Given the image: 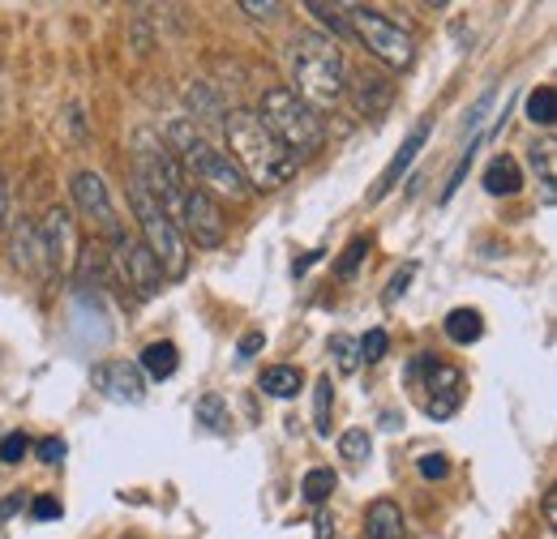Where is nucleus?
I'll use <instances>...</instances> for the list:
<instances>
[{
    "instance_id": "f257e3e1",
    "label": "nucleus",
    "mask_w": 557,
    "mask_h": 539,
    "mask_svg": "<svg viewBox=\"0 0 557 539\" xmlns=\"http://www.w3.org/2000/svg\"><path fill=\"white\" fill-rule=\"evenodd\" d=\"M287 73H292V95L300 103H309L313 112L335 108L348 90V61L339 52L335 39L318 35V30H300L287 43Z\"/></svg>"
},
{
    "instance_id": "f03ea898",
    "label": "nucleus",
    "mask_w": 557,
    "mask_h": 539,
    "mask_svg": "<svg viewBox=\"0 0 557 539\" xmlns=\"http://www.w3.org/2000/svg\"><path fill=\"white\" fill-rule=\"evenodd\" d=\"M223 129H227V146H232V163L240 167L245 185H253V189H278V185H287L296 176V159L267 129V121L258 112L236 108L223 121Z\"/></svg>"
},
{
    "instance_id": "7ed1b4c3",
    "label": "nucleus",
    "mask_w": 557,
    "mask_h": 539,
    "mask_svg": "<svg viewBox=\"0 0 557 539\" xmlns=\"http://www.w3.org/2000/svg\"><path fill=\"white\" fill-rule=\"evenodd\" d=\"M163 146L176 154L185 180H194L202 193H210V198L219 193V198H227V202H245V198H249V185H245L240 167L232 163V154L219 150V146H210L207 137L198 134L194 121H172Z\"/></svg>"
},
{
    "instance_id": "20e7f679",
    "label": "nucleus",
    "mask_w": 557,
    "mask_h": 539,
    "mask_svg": "<svg viewBox=\"0 0 557 539\" xmlns=\"http://www.w3.org/2000/svg\"><path fill=\"white\" fill-rule=\"evenodd\" d=\"M129 205H134V218L141 227V245L154 258V266L163 270V278H185L189 274V245H185L181 227L172 223V214L159 205V198L138 176H129Z\"/></svg>"
},
{
    "instance_id": "39448f33",
    "label": "nucleus",
    "mask_w": 557,
    "mask_h": 539,
    "mask_svg": "<svg viewBox=\"0 0 557 539\" xmlns=\"http://www.w3.org/2000/svg\"><path fill=\"white\" fill-rule=\"evenodd\" d=\"M262 121H267V129L287 146V154L292 159H305V154H318L322 150V141H326V125H322V116L309 108V103H300L287 86H271L267 95H262V112H258Z\"/></svg>"
},
{
    "instance_id": "423d86ee",
    "label": "nucleus",
    "mask_w": 557,
    "mask_h": 539,
    "mask_svg": "<svg viewBox=\"0 0 557 539\" xmlns=\"http://www.w3.org/2000/svg\"><path fill=\"white\" fill-rule=\"evenodd\" d=\"M344 17H348L351 39H360L373 61L399 68V73L412 68V61H417L412 35H408L399 22H391L382 9H373V4H344Z\"/></svg>"
},
{
    "instance_id": "0eeeda50",
    "label": "nucleus",
    "mask_w": 557,
    "mask_h": 539,
    "mask_svg": "<svg viewBox=\"0 0 557 539\" xmlns=\"http://www.w3.org/2000/svg\"><path fill=\"white\" fill-rule=\"evenodd\" d=\"M112 245V266H116V278L125 283V287H134L141 300H150V296H159L163 291V270L154 266V258L146 253V245L134 240L129 231H121L116 240H108Z\"/></svg>"
},
{
    "instance_id": "6e6552de",
    "label": "nucleus",
    "mask_w": 557,
    "mask_h": 539,
    "mask_svg": "<svg viewBox=\"0 0 557 539\" xmlns=\"http://www.w3.org/2000/svg\"><path fill=\"white\" fill-rule=\"evenodd\" d=\"M176 227H181V236H189V240L202 245V249H219V245L227 240V218H223V210H219V202H214L210 193H202L198 185H189V193H185V202H181Z\"/></svg>"
},
{
    "instance_id": "1a4fd4ad",
    "label": "nucleus",
    "mask_w": 557,
    "mask_h": 539,
    "mask_svg": "<svg viewBox=\"0 0 557 539\" xmlns=\"http://www.w3.org/2000/svg\"><path fill=\"white\" fill-rule=\"evenodd\" d=\"M73 205H77V214H82L86 223H95V231H103L108 240H116V236L125 231L99 172H77V176H73Z\"/></svg>"
},
{
    "instance_id": "9d476101",
    "label": "nucleus",
    "mask_w": 557,
    "mask_h": 539,
    "mask_svg": "<svg viewBox=\"0 0 557 539\" xmlns=\"http://www.w3.org/2000/svg\"><path fill=\"white\" fill-rule=\"evenodd\" d=\"M39 240H44V253H48V270L57 274H73V262L82 253L77 245V227H73V214L65 205H52L44 227H39Z\"/></svg>"
},
{
    "instance_id": "9b49d317",
    "label": "nucleus",
    "mask_w": 557,
    "mask_h": 539,
    "mask_svg": "<svg viewBox=\"0 0 557 539\" xmlns=\"http://www.w3.org/2000/svg\"><path fill=\"white\" fill-rule=\"evenodd\" d=\"M90 386L116 403H141L146 399V377H141L138 364L129 360H103L90 368Z\"/></svg>"
},
{
    "instance_id": "f8f14e48",
    "label": "nucleus",
    "mask_w": 557,
    "mask_h": 539,
    "mask_svg": "<svg viewBox=\"0 0 557 539\" xmlns=\"http://www.w3.org/2000/svg\"><path fill=\"white\" fill-rule=\"evenodd\" d=\"M463 406V373L450 364H433L424 377V411L433 419H450Z\"/></svg>"
},
{
    "instance_id": "ddd939ff",
    "label": "nucleus",
    "mask_w": 557,
    "mask_h": 539,
    "mask_svg": "<svg viewBox=\"0 0 557 539\" xmlns=\"http://www.w3.org/2000/svg\"><path fill=\"white\" fill-rule=\"evenodd\" d=\"M348 90H351V103L360 116H382L391 103H395V82L386 73H351L348 77ZM344 90V95H348Z\"/></svg>"
},
{
    "instance_id": "4468645a",
    "label": "nucleus",
    "mask_w": 557,
    "mask_h": 539,
    "mask_svg": "<svg viewBox=\"0 0 557 539\" xmlns=\"http://www.w3.org/2000/svg\"><path fill=\"white\" fill-rule=\"evenodd\" d=\"M9 253H13V266L22 270V274H48V253H44L39 227H35L30 218H13Z\"/></svg>"
},
{
    "instance_id": "2eb2a0df",
    "label": "nucleus",
    "mask_w": 557,
    "mask_h": 539,
    "mask_svg": "<svg viewBox=\"0 0 557 539\" xmlns=\"http://www.w3.org/2000/svg\"><path fill=\"white\" fill-rule=\"evenodd\" d=\"M424 141H429V125H417V129L408 134V141L399 146V154L391 159V167L382 172V180H377V189H373V202H382L386 193H395V185L404 180V172L412 167V159L420 154V146H424Z\"/></svg>"
},
{
    "instance_id": "dca6fc26",
    "label": "nucleus",
    "mask_w": 557,
    "mask_h": 539,
    "mask_svg": "<svg viewBox=\"0 0 557 539\" xmlns=\"http://www.w3.org/2000/svg\"><path fill=\"white\" fill-rule=\"evenodd\" d=\"M364 536L369 539H408V523L404 510L395 501H373L364 514Z\"/></svg>"
},
{
    "instance_id": "f3484780",
    "label": "nucleus",
    "mask_w": 557,
    "mask_h": 539,
    "mask_svg": "<svg viewBox=\"0 0 557 539\" xmlns=\"http://www.w3.org/2000/svg\"><path fill=\"white\" fill-rule=\"evenodd\" d=\"M485 189L493 193V198H515V193L523 189V172H519V163H515L510 154H497V159H488Z\"/></svg>"
},
{
    "instance_id": "a211bd4d",
    "label": "nucleus",
    "mask_w": 557,
    "mask_h": 539,
    "mask_svg": "<svg viewBox=\"0 0 557 539\" xmlns=\"http://www.w3.org/2000/svg\"><path fill=\"white\" fill-rule=\"evenodd\" d=\"M271 399H296L300 390H305V373L296 368V364H271V368H262V381H258Z\"/></svg>"
},
{
    "instance_id": "6ab92c4d",
    "label": "nucleus",
    "mask_w": 557,
    "mask_h": 539,
    "mask_svg": "<svg viewBox=\"0 0 557 539\" xmlns=\"http://www.w3.org/2000/svg\"><path fill=\"white\" fill-rule=\"evenodd\" d=\"M176 364H181V351H176V342H150L146 351H141V377H150V381H168L172 373H176Z\"/></svg>"
},
{
    "instance_id": "aec40b11",
    "label": "nucleus",
    "mask_w": 557,
    "mask_h": 539,
    "mask_svg": "<svg viewBox=\"0 0 557 539\" xmlns=\"http://www.w3.org/2000/svg\"><path fill=\"white\" fill-rule=\"evenodd\" d=\"M481 335H485V322H481L476 309H450V313H446V338H450V342L468 347V342H476Z\"/></svg>"
},
{
    "instance_id": "412c9836",
    "label": "nucleus",
    "mask_w": 557,
    "mask_h": 539,
    "mask_svg": "<svg viewBox=\"0 0 557 539\" xmlns=\"http://www.w3.org/2000/svg\"><path fill=\"white\" fill-rule=\"evenodd\" d=\"M335 484H339V475L331 472V467H313V472H305V479H300V497H305V505H326L331 492H335Z\"/></svg>"
},
{
    "instance_id": "4be33fe9",
    "label": "nucleus",
    "mask_w": 557,
    "mask_h": 539,
    "mask_svg": "<svg viewBox=\"0 0 557 539\" xmlns=\"http://www.w3.org/2000/svg\"><path fill=\"white\" fill-rule=\"evenodd\" d=\"M331 411H335V381L331 373L313 381V428L318 437H331Z\"/></svg>"
},
{
    "instance_id": "5701e85b",
    "label": "nucleus",
    "mask_w": 557,
    "mask_h": 539,
    "mask_svg": "<svg viewBox=\"0 0 557 539\" xmlns=\"http://www.w3.org/2000/svg\"><path fill=\"white\" fill-rule=\"evenodd\" d=\"M528 121L532 125H541V129H549L557 121V90L554 86H536L532 95H528Z\"/></svg>"
},
{
    "instance_id": "b1692460",
    "label": "nucleus",
    "mask_w": 557,
    "mask_h": 539,
    "mask_svg": "<svg viewBox=\"0 0 557 539\" xmlns=\"http://www.w3.org/2000/svg\"><path fill=\"white\" fill-rule=\"evenodd\" d=\"M339 454H344L348 463H364V459L373 454V441H369V433H364V428H348V433L339 437Z\"/></svg>"
},
{
    "instance_id": "393cba45",
    "label": "nucleus",
    "mask_w": 557,
    "mask_h": 539,
    "mask_svg": "<svg viewBox=\"0 0 557 539\" xmlns=\"http://www.w3.org/2000/svg\"><path fill=\"white\" fill-rule=\"evenodd\" d=\"M554 141H541L536 150H532V167L541 172V185H545V198L554 202Z\"/></svg>"
},
{
    "instance_id": "a878e982",
    "label": "nucleus",
    "mask_w": 557,
    "mask_h": 539,
    "mask_svg": "<svg viewBox=\"0 0 557 539\" xmlns=\"http://www.w3.org/2000/svg\"><path fill=\"white\" fill-rule=\"evenodd\" d=\"M198 419L207 424L210 433H227V411H223V399H219V394H202V399H198Z\"/></svg>"
},
{
    "instance_id": "bb28decb",
    "label": "nucleus",
    "mask_w": 557,
    "mask_h": 539,
    "mask_svg": "<svg viewBox=\"0 0 557 539\" xmlns=\"http://www.w3.org/2000/svg\"><path fill=\"white\" fill-rule=\"evenodd\" d=\"M309 13L322 22V26H331L339 39H351L348 30V17H344V9H335V4H322V0H309Z\"/></svg>"
},
{
    "instance_id": "cd10ccee",
    "label": "nucleus",
    "mask_w": 557,
    "mask_h": 539,
    "mask_svg": "<svg viewBox=\"0 0 557 539\" xmlns=\"http://www.w3.org/2000/svg\"><path fill=\"white\" fill-rule=\"evenodd\" d=\"M331 355H335L339 373H356V368H360V351H356V338L335 335V338H331Z\"/></svg>"
},
{
    "instance_id": "c85d7f7f",
    "label": "nucleus",
    "mask_w": 557,
    "mask_h": 539,
    "mask_svg": "<svg viewBox=\"0 0 557 539\" xmlns=\"http://www.w3.org/2000/svg\"><path fill=\"white\" fill-rule=\"evenodd\" d=\"M386 347H391L386 330H369V335L356 342V351H360V364H377V360L386 355Z\"/></svg>"
},
{
    "instance_id": "c756f323",
    "label": "nucleus",
    "mask_w": 557,
    "mask_h": 539,
    "mask_svg": "<svg viewBox=\"0 0 557 539\" xmlns=\"http://www.w3.org/2000/svg\"><path fill=\"white\" fill-rule=\"evenodd\" d=\"M26 454H30L26 433H4V437H0V463H22Z\"/></svg>"
},
{
    "instance_id": "7c9ffc66",
    "label": "nucleus",
    "mask_w": 557,
    "mask_h": 539,
    "mask_svg": "<svg viewBox=\"0 0 557 539\" xmlns=\"http://www.w3.org/2000/svg\"><path fill=\"white\" fill-rule=\"evenodd\" d=\"M35 454H39L44 467H61V463H65V441H61V437H44V441L35 446Z\"/></svg>"
},
{
    "instance_id": "2f4dec72",
    "label": "nucleus",
    "mask_w": 557,
    "mask_h": 539,
    "mask_svg": "<svg viewBox=\"0 0 557 539\" xmlns=\"http://www.w3.org/2000/svg\"><path fill=\"white\" fill-rule=\"evenodd\" d=\"M364 253H369V240H351L348 253H344V258H339V266H335V274H339V278H351L356 266L364 262Z\"/></svg>"
},
{
    "instance_id": "473e14b6",
    "label": "nucleus",
    "mask_w": 557,
    "mask_h": 539,
    "mask_svg": "<svg viewBox=\"0 0 557 539\" xmlns=\"http://www.w3.org/2000/svg\"><path fill=\"white\" fill-rule=\"evenodd\" d=\"M417 472L424 475V479H446V475H450V463H446V454H420Z\"/></svg>"
},
{
    "instance_id": "72a5a7b5",
    "label": "nucleus",
    "mask_w": 557,
    "mask_h": 539,
    "mask_svg": "<svg viewBox=\"0 0 557 539\" xmlns=\"http://www.w3.org/2000/svg\"><path fill=\"white\" fill-rule=\"evenodd\" d=\"M30 514H35L39 523H48V518H61L65 510H61V501H57V497H35V501H30Z\"/></svg>"
},
{
    "instance_id": "f704fd0d",
    "label": "nucleus",
    "mask_w": 557,
    "mask_h": 539,
    "mask_svg": "<svg viewBox=\"0 0 557 539\" xmlns=\"http://www.w3.org/2000/svg\"><path fill=\"white\" fill-rule=\"evenodd\" d=\"M240 13H249V17H267V22H271V17L283 13V4H278V0H262V4H258V0H240Z\"/></svg>"
},
{
    "instance_id": "c9c22d12",
    "label": "nucleus",
    "mask_w": 557,
    "mask_h": 539,
    "mask_svg": "<svg viewBox=\"0 0 557 539\" xmlns=\"http://www.w3.org/2000/svg\"><path fill=\"white\" fill-rule=\"evenodd\" d=\"M408 283H412V266H408V270H399V274L391 278V291H386V300H399V296L408 291Z\"/></svg>"
},
{
    "instance_id": "e433bc0d",
    "label": "nucleus",
    "mask_w": 557,
    "mask_h": 539,
    "mask_svg": "<svg viewBox=\"0 0 557 539\" xmlns=\"http://www.w3.org/2000/svg\"><path fill=\"white\" fill-rule=\"evenodd\" d=\"M262 342H267V338L258 335V330H253V335H245V338H240V360H249L253 351H262Z\"/></svg>"
},
{
    "instance_id": "4c0bfd02",
    "label": "nucleus",
    "mask_w": 557,
    "mask_h": 539,
    "mask_svg": "<svg viewBox=\"0 0 557 539\" xmlns=\"http://www.w3.org/2000/svg\"><path fill=\"white\" fill-rule=\"evenodd\" d=\"M545 527H549V531H557V492H554V488L545 492Z\"/></svg>"
},
{
    "instance_id": "58836bf2",
    "label": "nucleus",
    "mask_w": 557,
    "mask_h": 539,
    "mask_svg": "<svg viewBox=\"0 0 557 539\" xmlns=\"http://www.w3.org/2000/svg\"><path fill=\"white\" fill-rule=\"evenodd\" d=\"M13 510H22V492H13V497H4V501H0V523H4Z\"/></svg>"
},
{
    "instance_id": "ea45409f",
    "label": "nucleus",
    "mask_w": 557,
    "mask_h": 539,
    "mask_svg": "<svg viewBox=\"0 0 557 539\" xmlns=\"http://www.w3.org/2000/svg\"><path fill=\"white\" fill-rule=\"evenodd\" d=\"M9 227V189H4V180H0V231Z\"/></svg>"
},
{
    "instance_id": "a19ab883",
    "label": "nucleus",
    "mask_w": 557,
    "mask_h": 539,
    "mask_svg": "<svg viewBox=\"0 0 557 539\" xmlns=\"http://www.w3.org/2000/svg\"><path fill=\"white\" fill-rule=\"evenodd\" d=\"M313 527H318V539H331V518H326V514H318Z\"/></svg>"
},
{
    "instance_id": "79ce46f5",
    "label": "nucleus",
    "mask_w": 557,
    "mask_h": 539,
    "mask_svg": "<svg viewBox=\"0 0 557 539\" xmlns=\"http://www.w3.org/2000/svg\"><path fill=\"white\" fill-rule=\"evenodd\" d=\"M121 539H138V536H121Z\"/></svg>"
}]
</instances>
